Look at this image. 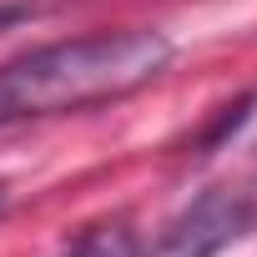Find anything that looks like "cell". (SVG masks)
Listing matches in <instances>:
<instances>
[{
    "mask_svg": "<svg viewBox=\"0 0 257 257\" xmlns=\"http://www.w3.org/2000/svg\"><path fill=\"white\" fill-rule=\"evenodd\" d=\"M172 66V41L152 26L91 31L0 66V126L86 111L152 86Z\"/></svg>",
    "mask_w": 257,
    "mask_h": 257,
    "instance_id": "cell-1",
    "label": "cell"
},
{
    "mask_svg": "<svg viewBox=\"0 0 257 257\" xmlns=\"http://www.w3.org/2000/svg\"><path fill=\"white\" fill-rule=\"evenodd\" d=\"M252 227H257V192H247V187H207L137 257H222Z\"/></svg>",
    "mask_w": 257,
    "mask_h": 257,
    "instance_id": "cell-2",
    "label": "cell"
},
{
    "mask_svg": "<svg viewBox=\"0 0 257 257\" xmlns=\"http://www.w3.org/2000/svg\"><path fill=\"white\" fill-rule=\"evenodd\" d=\"M71 257H137V252H132V237L121 227H91V232L76 237Z\"/></svg>",
    "mask_w": 257,
    "mask_h": 257,
    "instance_id": "cell-3",
    "label": "cell"
},
{
    "mask_svg": "<svg viewBox=\"0 0 257 257\" xmlns=\"http://www.w3.org/2000/svg\"><path fill=\"white\" fill-rule=\"evenodd\" d=\"M31 16H36L31 0H0V36L16 31V26H21V21H31Z\"/></svg>",
    "mask_w": 257,
    "mask_h": 257,
    "instance_id": "cell-4",
    "label": "cell"
},
{
    "mask_svg": "<svg viewBox=\"0 0 257 257\" xmlns=\"http://www.w3.org/2000/svg\"><path fill=\"white\" fill-rule=\"evenodd\" d=\"M6 202H11V187H6V182H0V212H6Z\"/></svg>",
    "mask_w": 257,
    "mask_h": 257,
    "instance_id": "cell-5",
    "label": "cell"
}]
</instances>
